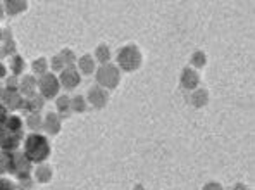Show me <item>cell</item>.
Masks as SVG:
<instances>
[{
  "mask_svg": "<svg viewBox=\"0 0 255 190\" xmlns=\"http://www.w3.org/2000/svg\"><path fill=\"white\" fill-rule=\"evenodd\" d=\"M181 83L185 88H195L198 85V74L195 71H191V69H185L183 71V78H181Z\"/></svg>",
  "mask_w": 255,
  "mask_h": 190,
  "instance_id": "8",
  "label": "cell"
},
{
  "mask_svg": "<svg viewBox=\"0 0 255 190\" xmlns=\"http://www.w3.org/2000/svg\"><path fill=\"white\" fill-rule=\"evenodd\" d=\"M74 104H76V111H85L86 109L85 100L81 99V97H76V99H74Z\"/></svg>",
  "mask_w": 255,
  "mask_h": 190,
  "instance_id": "12",
  "label": "cell"
},
{
  "mask_svg": "<svg viewBox=\"0 0 255 190\" xmlns=\"http://www.w3.org/2000/svg\"><path fill=\"white\" fill-rule=\"evenodd\" d=\"M50 154V145H48V140L45 139L43 135H29L26 139V145H24V156L28 158L29 163H42L48 158Z\"/></svg>",
  "mask_w": 255,
  "mask_h": 190,
  "instance_id": "2",
  "label": "cell"
},
{
  "mask_svg": "<svg viewBox=\"0 0 255 190\" xmlns=\"http://www.w3.org/2000/svg\"><path fill=\"white\" fill-rule=\"evenodd\" d=\"M90 100H92L93 106L97 107H104V104L107 102V94L100 88H90Z\"/></svg>",
  "mask_w": 255,
  "mask_h": 190,
  "instance_id": "7",
  "label": "cell"
},
{
  "mask_svg": "<svg viewBox=\"0 0 255 190\" xmlns=\"http://www.w3.org/2000/svg\"><path fill=\"white\" fill-rule=\"evenodd\" d=\"M22 61H21V57H16V59H14V68H12V71L14 73H21V69H22Z\"/></svg>",
  "mask_w": 255,
  "mask_h": 190,
  "instance_id": "13",
  "label": "cell"
},
{
  "mask_svg": "<svg viewBox=\"0 0 255 190\" xmlns=\"http://www.w3.org/2000/svg\"><path fill=\"white\" fill-rule=\"evenodd\" d=\"M140 62H141V54H140V50H138V47L128 45L119 50L118 64L121 66L125 71H134V69H138L140 68Z\"/></svg>",
  "mask_w": 255,
  "mask_h": 190,
  "instance_id": "3",
  "label": "cell"
},
{
  "mask_svg": "<svg viewBox=\"0 0 255 190\" xmlns=\"http://www.w3.org/2000/svg\"><path fill=\"white\" fill-rule=\"evenodd\" d=\"M22 121L17 116H7L5 123L0 126V147L3 151H14L21 142Z\"/></svg>",
  "mask_w": 255,
  "mask_h": 190,
  "instance_id": "1",
  "label": "cell"
},
{
  "mask_svg": "<svg viewBox=\"0 0 255 190\" xmlns=\"http://www.w3.org/2000/svg\"><path fill=\"white\" fill-rule=\"evenodd\" d=\"M66 107H69V100H67L66 97H64V99L59 100V109L64 111V109H66Z\"/></svg>",
  "mask_w": 255,
  "mask_h": 190,
  "instance_id": "16",
  "label": "cell"
},
{
  "mask_svg": "<svg viewBox=\"0 0 255 190\" xmlns=\"http://www.w3.org/2000/svg\"><path fill=\"white\" fill-rule=\"evenodd\" d=\"M204 190H223V187H221V185H216V184H211V185H207V189H204Z\"/></svg>",
  "mask_w": 255,
  "mask_h": 190,
  "instance_id": "17",
  "label": "cell"
},
{
  "mask_svg": "<svg viewBox=\"0 0 255 190\" xmlns=\"http://www.w3.org/2000/svg\"><path fill=\"white\" fill-rule=\"evenodd\" d=\"M61 83L66 88L78 87V83H80V74L74 71V69H66V71H62L61 74Z\"/></svg>",
  "mask_w": 255,
  "mask_h": 190,
  "instance_id": "6",
  "label": "cell"
},
{
  "mask_svg": "<svg viewBox=\"0 0 255 190\" xmlns=\"http://www.w3.org/2000/svg\"><path fill=\"white\" fill-rule=\"evenodd\" d=\"M38 85H40V90H42L43 97H47V99H52L59 90V81L54 74H43V76L40 78Z\"/></svg>",
  "mask_w": 255,
  "mask_h": 190,
  "instance_id": "5",
  "label": "cell"
},
{
  "mask_svg": "<svg viewBox=\"0 0 255 190\" xmlns=\"http://www.w3.org/2000/svg\"><path fill=\"white\" fill-rule=\"evenodd\" d=\"M191 61H193V64H195V66H198V68H200V66H204V64H205V55L198 52V54H195V55H193V59H191Z\"/></svg>",
  "mask_w": 255,
  "mask_h": 190,
  "instance_id": "11",
  "label": "cell"
},
{
  "mask_svg": "<svg viewBox=\"0 0 255 190\" xmlns=\"http://www.w3.org/2000/svg\"><path fill=\"white\" fill-rule=\"evenodd\" d=\"M0 190H14V187L9 180H0Z\"/></svg>",
  "mask_w": 255,
  "mask_h": 190,
  "instance_id": "15",
  "label": "cell"
},
{
  "mask_svg": "<svg viewBox=\"0 0 255 190\" xmlns=\"http://www.w3.org/2000/svg\"><path fill=\"white\" fill-rule=\"evenodd\" d=\"M3 74H5V68H3V66L0 64V78H3Z\"/></svg>",
  "mask_w": 255,
  "mask_h": 190,
  "instance_id": "18",
  "label": "cell"
},
{
  "mask_svg": "<svg viewBox=\"0 0 255 190\" xmlns=\"http://www.w3.org/2000/svg\"><path fill=\"white\" fill-rule=\"evenodd\" d=\"M97 78H99V83L104 85L107 88H114L116 85L119 83V71L116 66L112 64H104L102 68L97 73Z\"/></svg>",
  "mask_w": 255,
  "mask_h": 190,
  "instance_id": "4",
  "label": "cell"
},
{
  "mask_svg": "<svg viewBox=\"0 0 255 190\" xmlns=\"http://www.w3.org/2000/svg\"><path fill=\"white\" fill-rule=\"evenodd\" d=\"M235 190H247V189H245V185H236Z\"/></svg>",
  "mask_w": 255,
  "mask_h": 190,
  "instance_id": "19",
  "label": "cell"
},
{
  "mask_svg": "<svg viewBox=\"0 0 255 190\" xmlns=\"http://www.w3.org/2000/svg\"><path fill=\"white\" fill-rule=\"evenodd\" d=\"M80 68H81V71L86 73V74L93 73V69H95V64H93V59L90 57V55H85V57H81Z\"/></svg>",
  "mask_w": 255,
  "mask_h": 190,
  "instance_id": "9",
  "label": "cell"
},
{
  "mask_svg": "<svg viewBox=\"0 0 255 190\" xmlns=\"http://www.w3.org/2000/svg\"><path fill=\"white\" fill-rule=\"evenodd\" d=\"M0 38H2V31H0Z\"/></svg>",
  "mask_w": 255,
  "mask_h": 190,
  "instance_id": "20",
  "label": "cell"
},
{
  "mask_svg": "<svg viewBox=\"0 0 255 190\" xmlns=\"http://www.w3.org/2000/svg\"><path fill=\"white\" fill-rule=\"evenodd\" d=\"M33 68H35V71H43L45 69V59H38V61H35Z\"/></svg>",
  "mask_w": 255,
  "mask_h": 190,
  "instance_id": "14",
  "label": "cell"
},
{
  "mask_svg": "<svg viewBox=\"0 0 255 190\" xmlns=\"http://www.w3.org/2000/svg\"><path fill=\"white\" fill-rule=\"evenodd\" d=\"M97 57H99L100 62H106V61H109V57H111V52L107 50L106 45H100L97 48Z\"/></svg>",
  "mask_w": 255,
  "mask_h": 190,
  "instance_id": "10",
  "label": "cell"
}]
</instances>
